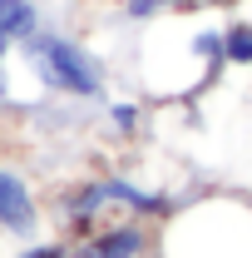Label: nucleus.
<instances>
[{
    "label": "nucleus",
    "mask_w": 252,
    "mask_h": 258,
    "mask_svg": "<svg viewBox=\"0 0 252 258\" xmlns=\"http://www.w3.org/2000/svg\"><path fill=\"white\" fill-rule=\"evenodd\" d=\"M15 109V70H10V60L0 64V114H10Z\"/></svg>",
    "instance_id": "9"
},
{
    "label": "nucleus",
    "mask_w": 252,
    "mask_h": 258,
    "mask_svg": "<svg viewBox=\"0 0 252 258\" xmlns=\"http://www.w3.org/2000/svg\"><path fill=\"white\" fill-rule=\"evenodd\" d=\"M222 60H227V70L252 75V15L247 10L222 20Z\"/></svg>",
    "instance_id": "5"
},
{
    "label": "nucleus",
    "mask_w": 252,
    "mask_h": 258,
    "mask_svg": "<svg viewBox=\"0 0 252 258\" xmlns=\"http://www.w3.org/2000/svg\"><path fill=\"white\" fill-rule=\"evenodd\" d=\"M15 80L30 85V104L45 99H74V104H104L109 99V64L94 45H84L79 35L45 25L35 30L15 55H10Z\"/></svg>",
    "instance_id": "1"
},
{
    "label": "nucleus",
    "mask_w": 252,
    "mask_h": 258,
    "mask_svg": "<svg viewBox=\"0 0 252 258\" xmlns=\"http://www.w3.org/2000/svg\"><path fill=\"white\" fill-rule=\"evenodd\" d=\"M208 5H222V0H124V20L149 25V20H163V15H188V10H208Z\"/></svg>",
    "instance_id": "6"
},
{
    "label": "nucleus",
    "mask_w": 252,
    "mask_h": 258,
    "mask_svg": "<svg viewBox=\"0 0 252 258\" xmlns=\"http://www.w3.org/2000/svg\"><path fill=\"white\" fill-rule=\"evenodd\" d=\"M40 199H35V184L20 164L0 159V238H15V243H30L40 238Z\"/></svg>",
    "instance_id": "3"
},
{
    "label": "nucleus",
    "mask_w": 252,
    "mask_h": 258,
    "mask_svg": "<svg viewBox=\"0 0 252 258\" xmlns=\"http://www.w3.org/2000/svg\"><path fill=\"white\" fill-rule=\"evenodd\" d=\"M104 119L119 139H139L144 124H149V109H144L139 95H124V99H104Z\"/></svg>",
    "instance_id": "7"
},
{
    "label": "nucleus",
    "mask_w": 252,
    "mask_h": 258,
    "mask_svg": "<svg viewBox=\"0 0 252 258\" xmlns=\"http://www.w3.org/2000/svg\"><path fill=\"white\" fill-rule=\"evenodd\" d=\"M45 5L40 0H0V64L10 60L35 30H45Z\"/></svg>",
    "instance_id": "4"
},
{
    "label": "nucleus",
    "mask_w": 252,
    "mask_h": 258,
    "mask_svg": "<svg viewBox=\"0 0 252 258\" xmlns=\"http://www.w3.org/2000/svg\"><path fill=\"white\" fill-rule=\"evenodd\" d=\"M69 248H74V258H149L154 233H149V219L119 214V219H99L94 228H84Z\"/></svg>",
    "instance_id": "2"
},
{
    "label": "nucleus",
    "mask_w": 252,
    "mask_h": 258,
    "mask_svg": "<svg viewBox=\"0 0 252 258\" xmlns=\"http://www.w3.org/2000/svg\"><path fill=\"white\" fill-rule=\"evenodd\" d=\"M5 258H74V248H69L64 238H30V243L10 248Z\"/></svg>",
    "instance_id": "8"
}]
</instances>
